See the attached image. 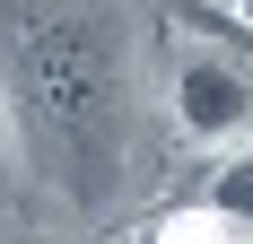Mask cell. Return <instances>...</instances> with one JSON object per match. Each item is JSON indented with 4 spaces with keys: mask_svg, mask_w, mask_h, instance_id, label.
<instances>
[{
    "mask_svg": "<svg viewBox=\"0 0 253 244\" xmlns=\"http://www.w3.org/2000/svg\"><path fill=\"white\" fill-rule=\"evenodd\" d=\"M0 122L61 201L105 209L140 148V61L105 0H0Z\"/></svg>",
    "mask_w": 253,
    "mask_h": 244,
    "instance_id": "obj_1",
    "label": "cell"
},
{
    "mask_svg": "<svg viewBox=\"0 0 253 244\" xmlns=\"http://www.w3.org/2000/svg\"><path fill=\"white\" fill-rule=\"evenodd\" d=\"M175 131L192 148H253V52L236 44H183L166 79Z\"/></svg>",
    "mask_w": 253,
    "mask_h": 244,
    "instance_id": "obj_2",
    "label": "cell"
},
{
    "mask_svg": "<svg viewBox=\"0 0 253 244\" xmlns=\"http://www.w3.org/2000/svg\"><path fill=\"white\" fill-rule=\"evenodd\" d=\"M192 209H210L236 244H253V148H236L227 166H210V183H201V201H192Z\"/></svg>",
    "mask_w": 253,
    "mask_h": 244,
    "instance_id": "obj_3",
    "label": "cell"
},
{
    "mask_svg": "<svg viewBox=\"0 0 253 244\" xmlns=\"http://www.w3.org/2000/svg\"><path fill=\"white\" fill-rule=\"evenodd\" d=\"M131 244H236V236L210 218V209H166V218H149Z\"/></svg>",
    "mask_w": 253,
    "mask_h": 244,
    "instance_id": "obj_4",
    "label": "cell"
},
{
    "mask_svg": "<svg viewBox=\"0 0 253 244\" xmlns=\"http://www.w3.org/2000/svg\"><path fill=\"white\" fill-rule=\"evenodd\" d=\"M227 26H236V35H253V0H227Z\"/></svg>",
    "mask_w": 253,
    "mask_h": 244,
    "instance_id": "obj_5",
    "label": "cell"
},
{
    "mask_svg": "<svg viewBox=\"0 0 253 244\" xmlns=\"http://www.w3.org/2000/svg\"><path fill=\"white\" fill-rule=\"evenodd\" d=\"M0 183H9V122H0Z\"/></svg>",
    "mask_w": 253,
    "mask_h": 244,
    "instance_id": "obj_6",
    "label": "cell"
},
{
    "mask_svg": "<svg viewBox=\"0 0 253 244\" xmlns=\"http://www.w3.org/2000/svg\"><path fill=\"white\" fill-rule=\"evenodd\" d=\"M245 52H253V35H245Z\"/></svg>",
    "mask_w": 253,
    "mask_h": 244,
    "instance_id": "obj_7",
    "label": "cell"
},
{
    "mask_svg": "<svg viewBox=\"0 0 253 244\" xmlns=\"http://www.w3.org/2000/svg\"><path fill=\"white\" fill-rule=\"evenodd\" d=\"M218 9H227V0H218Z\"/></svg>",
    "mask_w": 253,
    "mask_h": 244,
    "instance_id": "obj_8",
    "label": "cell"
}]
</instances>
